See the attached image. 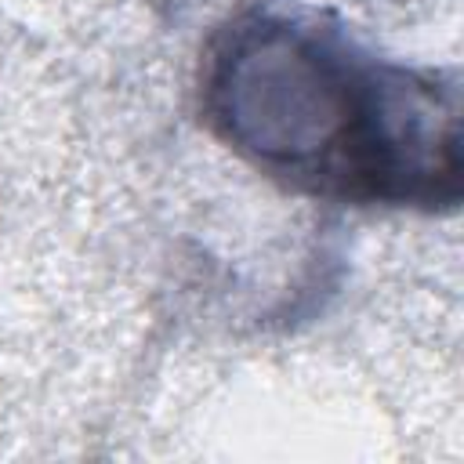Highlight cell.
Instances as JSON below:
<instances>
[{
  "label": "cell",
  "instance_id": "6da1fadb",
  "mask_svg": "<svg viewBox=\"0 0 464 464\" xmlns=\"http://www.w3.org/2000/svg\"><path fill=\"white\" fill-rule=\"evenodd\" d=\"M207 130L286 192L420 214L464 196L457 69L402 65L315 14L243 11L199 62Z\"/></svg>",
  "mask_w": 464,
  "mask_h": 464
}]
</instances>
